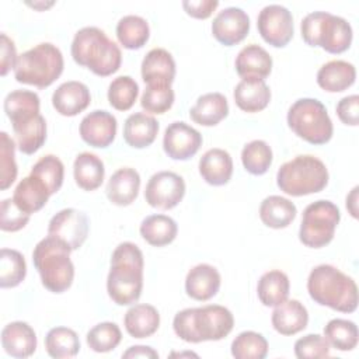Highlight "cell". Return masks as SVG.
<instances>
[{"mask_svg":"<svg viewBox=\"0 0 359 359\" xmlns=\"http://www.w3.org/2000/svg\"><path fill=\"white\" fill-rule=\"evenodd\" d=\"M257 27L262 39L275 48L286 46L293 36L292 13L280 4L265 6L258 14Z\"/></svg>","mask_w":359,"mask_h":359,"instance_id":"obj_11","label":"cell"},{"mask_svg":"<svg viewBox=\"0 0 359 359\" xmlns=\"http://www.w3.org/2000/svg\"><path fill=\"white\" fill-rule=\"evenodd\" d=\"M143 254L129 241L121 243L112 252L107 278V292L114 303L129 306L139 300L143 287Z\"/></svg>","mask_w":359,"mask_h":359,"instance_id":"obj_1","label":"cell"},{"mask_svg":"<svg viewBox=\"0 0 359 359\" xmlns=\"http://www.w3.org/2000/svg\"><path fill=\"white\" fill-rule=\"evenodd\" d=\"M0 38H1V43H0L1 69H0V73H1V76H6L10 69H14L18 56H17V52H15L14 42L6 34H1Z\"/></svg>","mask_w":359,"mask_h":359,"instance_id":"obj_52","label":"cell"},{"mask_svg":"<svg viewBox=\"0 0 359 359\" xmlns=\"http://www.w3.org/2000/svg\"><path fill=\"white\" fill-rule=\"evenodd\" d=\"M234 65L240 77L264 80L272 70V57L262 46L251 43L238 52Z\"/></svg>","mask_w":359,"mask_h":359,"instance_id":"obj_22","label":"cell"},{"mask_svg":"<svg viewBox=\"0 0 359 359\" xmlns=\"http://www.w3.org/2000/svg\"><path fill=\"white\" fill-rule=\"evenodd\" d=\"M296 213L294 203L279 195L266 196L259 206V217L271 229L287 227L294 220Z\"/></svg>","mask_w":359,"mask_h":359,"instance_id":"obj_32","label":"cell"},{"mask_svg":"<svg viewBox=\"0 0 359 359\" xmlns=\"http://www.w3.org/2000/svg\"><path fill=\"white\" fill-rule=\"evenodd\" d=\"M202 146V135L185 122H172L165 128L163 149L172 160H188Z\"/></svg>","mask_w":359,"mask_h":359,"instance_id":"obj_14","label":"cell"},{"mask_svg":"<svg viewBox=\"0 0 359 359\" xmlns=\"http://www.w3.org/2000/svg\"><path fill=\"white\" fill-rule=\"evenodd\" d=\"M201 177L213 187L224 185L233 174L231 156L223 149H210L199 160Z\"/></svg>","mask_w":359,"mask_h":359,"instance_id":"obj_25","label":"cell"},{"mask_svg":"<svg viewBox=\"0 0 359 359\" xmlns=\"http://www.w3.org/2000/svg\"><path fill=\"white\" fill-rule=\"evenodd\" d=\"M337 115L342 123L356 126L359 123V97L346 95L337 104Z\"/></svg>","mask_w":359,"mask_h":359,"instance_id":"obj_50","label":"cell"},{"mask_svg":"<svg viewBox=\"0 0 359 359\" xmlns=\"http://www.w3.org/2000/svg\"><path fill=\"white\" fill-rule=\"evenodd\" d=\"M302 38L310 46H320L328 53H342L352 42L351 24L327 11L307 14L300 25Z\"/></svg>","mask_w":359,"mask_h":359,"instance_id":"obj_8","label":"cell"},{"mask_svg":"<svg viewBox=\"0 0 359 359\" xmlns=\"http://www.w3.org/2000/svg\"><path fill=\"white\" fill-rule=\"evenodd\" d=\"M289 128L311 144H324L332 137V121L324 104L316 98H300L287 111Z\"/></svg>","mask_w":359,"mask_h":359,"instance_id":"obj_9","label":"cell"},{"mask_svg":"<svg viewBox=\"0 0 359 359\" xmlns=\"http://www.w3.org/2000/svg\"><path fill=\"white\" fill-rule=\"evenodd\" d=\"M236 359H264L268 355V341L255 331L240 332L231 342Z\"/></svg>","mask_w":359,"mask_h":359,"instance_id":"obj_43","label":"cell"},{"mask_svg":"<svg viewBox=\"0 0 359 359\" xmlns=\"http://www.w3.org/2000/svg\"><path fill=\"white\" fill-rule=\"evenodd\" d=\"M4 112L11 123L39 115V97L29 90H14L4 98Z\"/></svg>","mask_w":359,"mask_h":359,"instance_id":"obj_36","label":"cell"},{"mask_svg":"<svg viewBox=\"0 0 359 359\" xmlns=\"http://www.w3.org/2000/svg\"><path fill=\"white\" fill-rule=\"evenodd\" d=\"M116 36L123 48L140 49L149 41L150 28L143 17L129 14L118 21Z\"/></svg>","mask_w":359,"mask_h":359,"instance_id":"obj_37","label":"cell"},{"mask_svg":"<svg viewBox=\"0 0 359 359\" xmlns=\"http://www.w3.org/2000/svg\"><path fill=\"white\" fill-rule=\"evenodd\" d=\"M49 196L50 194L46 185L36 177L28 175L17 184L13 199L22 212L31 215L41 210L46 205Z\"/></svg>","mask_w":359,"mask_h":359,"instance_id":"obj_30","label":"cell"},{"mask_svg":"<svg viewBox=\"0 0 359 359\" xmlns=\"http://www.w3.org/2000/svg\"><path fill=\"white\" fill-rule=\"evenodd\" d=\"M140 188V175L135 168L123 167L116 170L107 184V196L108 199L118 206L130 205Z\"/></svg>","mask_w":359,"mask_h":359,"instance_id":"obj_23","label":"cell"},{"mask_svg":"<svg viewBox=\"0 0 359 359\" xmlns=\"http://www.w3.org/2000/svg\"><path fill=\"white\" fill-rule=\"evenodd\" d=\"M276 184L287 195L303 196L323 191L328 184L325 164L310 154L297 156L280 165Z\"/></svg>","mask_w":359,"mask_h":359,"instance_id":"obj_7","label":"cell"},{"mask_svg":"<svg viewBox=\"0 0 359 359\" xmlns=\"http://www.w3.org/2000/svg\"><path fill=\"white\" fill-rule=\"evenodd\" d=\"M11 125L17 139V147L24 154H34L46 140V122L41 114Z\"/></svg>","mask_w":359,"mask_h":359,"instance_id":"obj_29","label":"cell"},{"mask_svg":"<svg viewBox=\"0 0 359 359\" xmlns=\"http://www.w3.org/2000/svg\"><path fill=\"white\" fill-rule=\"evenodd\" d=\"M341 213L331 201L320 199L306 206L299 230L300 241L310 248H321L331 243Z\"/></svg>","mask_w":359,"mask_h":359,"instance_id":"obj_10","label":"cell"},{"mask_svg":"<svg viewBox=\"0 0 359 359\" xmlns=\"http://www.w3.org/2000/svg\"><path fill=\"white\" fill-rule=\"evenodd\" d=\"M174 104V91L171 86H147L142 94L140 105L151 114H164Z\"/></svg>","mask_w":359,"mask_h":359,"instance_id":"obj_46","label":"cell"},{"mask_svg":"<svg viewBox=\"0 0 359 359\" xmlns=\"http://www.w3.org/2000/svg\"><path fill=\"white\" fill-rule=\"evenodd\" d=\"M45 348L52 358H73L80 351V339L72 328L55 327L45 337Z\"/></svg>","mask_w":359,"mask_h":359,"instance_id":"obj_38","label":"cell"},{"mask_svg":"<svg viewBox=\"0 0 359 359\" xmlns=\"http://www.w3.org/2000/svg\"><path fill=\"white\" fill-rule=\"evenodd\" d=\"M0 188L4 191L17 178V164H15V143L7 135V132L0 133Z\"/></svg>","mask_w":359,"mask_h":359,"instance_id":"obj_47","label":"cell"},{"mask_svg":"<svg viewBox=\"0 0 359 359\" xmlns=\"http://www.w3.org/2000/svg\"><path fill=\"white\" fill-rule=\"evenodd\" d=\"M116 118L104 109L87 114L80 122L81 139L93 147H108L116 135Z\"/></svg>","mask_w":359,"mask_h":359,"instance_id":"obj_16","label":"cell"},{"mask_svg":"<svg viewBox=\"0 0 359 359\" xmlns=\"http://www.w3.org/2000/svg\"><path fill=\"white\" fill-rule=\"evenodd\" d=\"M122 358H125V359H128V358H158V353L150 346L135 345V346H130L128 351H125L122 353Z\"/></svg>","mask_w":359,"mask_h":359,"instance_id":"obj_53","label":"cell"},{"mask_svg":"<svg viewBox=\"0 0 359 359\" xmlns=\"http://www.w3.org/2000/svg\"><path fill=\"white\" fill-rule=\"evenodd\" d=\"M310 297L332 310L353 313L358 307V287L355 280L338 268L321 264L311 269L307 279Z\"/></svg>","mask_w":359,"mask_h":359,"instance_id":"obj_3","label":"cell"},{"mask_svg":"<svg viewBox=\"0 0 359 359\" xmlns=\"http://www.w3.org/2000/svg\"><path fill=\"white\" fill-rule=\"evenodd\" d=\"M1 345L13 358H28L36 349L35 331L24 321H13L1 331Z\"/></svg>","mask_w":359,"mask_h":359,"instance_id":"obj_20","label":"cell"},{"mask_svg":"<svg viewBox=\"0 0 359 359\" xmlns=\"http://www.w3.org/2000/svg\"><path fill=\"white\" fill-rule=\"evenodd\" d=\"M122 339V332L115 323L104 321L94 325L87 332V345L94 352H109L115 349Z\"/></svg>","mask_w":359,"mask_h":359,"instance_id":"obj_45","label":"cell"},{"mask_svg":"<svg viewBox=\"0 0 359 359\" xmlns=\"http://www.w3.org/2000/svg\"><path fill=\"white\" fill-rule=\"evenodd\" d=\"M29 175H34L38 180H41L46 185L49 194L53 195L60 189L63 184L65 167L60 158H57L53 154H46L34 164Z\"/></svg>","mask_w":359,"mask_h":359,"instance_id":"obj_41","label":"cell"},{"mask_svg":"<svg viewBox=\"0 0 359 359\" xmlns=\"http://www.w3.org/2000/svg\"><path fill=\"white\" fill-rule=\"evenodd\" d=\"M355 66L346 60H330L317 72V84L328 93H339L355 83Z\"/></svg>","mask_w":359,"mask_h":359,"instance_id":"obj_26","label":"cell"},{"mask_svg":"<svg viewBox=\"0 0 359 359\" xmlns=\"http://www.w3.org/2000/svg\"><path fill=\"white\" fill-rule=\"evenodd\" d=\"M233 95L237 107L244 112H259L271 101V90L261 79H243Z\"/></svg>","mask_w":359,"mask_h":359,"instance_id":"obj_24","label":"cell"},{"mask_svg":"<svg viewBox=\"0 0 359 359\" xmlns=\"http://www.w3.org/2000/svg\"><path fill=\"white\" fill-rule=\"evenodd\" d=\"M250 31V18L238 7H227L217 13L212 22L213 36L223 45L231 46L241 42Z\"/></svg>","mask_w":359,"mask_h":359,"instance_id":"obj_15","label":"cell"},{"mask_svg":"<svg viewBox=\"0 0 359 359\" xmlns=\"http://www.w3.org/2000/svg\"><path fill=\"white\" fill-rule=\"evenodd\" d=\"M324 338L338 351H352L358 345V327L351 320L334 318L324 327Z\"/></svg>","mask_w":359,"mask_h":359,"instance_id":"obj_39","label":"cell"},{"mask_svg":"<svg viewBox=\"0 0 359 359\" xmlns=\"http://www.w3.org/2000/svg\"><path fill=\"white\" fill-rule=\"evenodd\" d=\"M76 184L84 191H94L101 187L105 175L102 160L94 153H80L73 164Z\"/></svg>","mask_w":359,"mask_h":359,"instance_id":"obj_33","label":"cell"},{"mask_svg":"<svg viewBox=\"0 0 359 359\" xmlns=\"http://www.w3.org/2000/svg\"><path fill=\"white\" fill-rule=\"evenodd\" d=\"M358 191L359 188L355 187L351 194L346 196V209L349 210V213L353 216V217H358Z\"/></svg>","mask_w":359,"mask_h":359,"instance_id":"obj_54","label":"cell"},{"mask_svg":"<svg viewBox=\"0 0 359 359\" xmlns=\"http://www.w3.org/2000/svg\"><path fill=\"white\" fill-rule=\"evenodd\" d=\"M48 236L62 240L72 251L79 250L88 236V217L74 208L62 209L50 219Z\"/></svg>","mask_w":359,"mask_h":359,"instance_id":"obj_13","label":"cell"},{"mask_svg":"<svg viewBox=\"0 0 359 359\" xmlns=\"http://www.w3.org/2000/svg\"><path fill=\"white\" fill-rule=\"evenodd\" d=\"M175 77V62L163 48L146 53L142 62V79L147 86H171Z\"/></svg>","mask_w":359,"mask_h":359,"instance_id":"obj_17","label":"cell"},{"mask_svg":"<svg viewBox=\"0 0 359 359\" xmlns=\"http://www.w3.org/2000/svg\"><path fill=\"white\" fill-rule=\"evenodd\" d=\"M185 195V182L181 175L172 171H158L153 174L146 185V202L163 210L175 208Z\"/></svg>","mask_w":359,"mask_h":359,"instance_id":"obj_12","label":"cell"},{"mask_svg":"<svg viewBox=\"0 0 359 359\" xmlns=\"http://www.w3.org/2000/svg\"><path fill=\"white\" fill-rule=\"evenodd\" d=\"M139 95V86L130 76L114 79L108 87V101L118 111H128Z\"/></svg>","mask_w":359,"mask_h":359,"instance_id":"obj_44","label":"cell"},{"mask_svg":"<svg viewBox=\"0 0 359 359\" xmlns=\"http://www.w3.org/2000/svg\"><path fill=\"white\" fill-rule=\"evenodd\" d=\"M220 273L209 264H198L185 278V292L189 297L206 302L216 296L220 289Z\"/></svg>","mask_w":359,"mask_h":359,"instance_id":"obj_19","label":"cell"},{"mask_svg":"<svg viewBox=\"0 0 359 359\" xmlns=\"http://www.w3.org/2000/svg\"><path fill=\"white\" fill-rule=\"evenodd\" d=\"M234 327V317L229 309L219 304L184 309L172 320L174 332L185 342L199 344L219 341Z\"/></svg>","mask_w":359,"mask_h":359,"instance_id":"obj_2","label":"cell"},{"mask_svg":"<svg viewBox=\"0 0 359 359\" xmlns=\"http://www.w3.org/2000/svg\"><path fill=\"white\" fill-rule=\"evenodd\" d=\"M29 220V215L22 212L13 198H7L1 202L0 209V229L3 231H18Z\"/></svg>","mask_w":359,"mask_h":359,"instance_id":"obj_49","label":"cell"},{"mask_svg":"<svg viewBox=\"0 0 359 359\" xmlns=\"http://www.w3.org/2000/svg\"><path fill=\"white\" fill-rule=\"evenodd\" d=\"M178 233L175 220L165 215H151L140 224L142 237L154 247H163L174 241Z\"/></svg>","mask_w":359,"mask_h":359,"instance_id":"obj_35","label":"cell"},{"mask_svg":"<svg viewBox=\"0 0 359 359\" xmlns=\"http://www.w3.org/2000/svg\"><path fill=\"white\" fill-rule=\"evenodd\" d=\"M244 168L252 175H262L272 164V150L264 140H252L241 150Z\"/></svg>","mask_w":359,"mask_h":359,"instance_id":"obj_42","label":"cell"},{"mask_svg":"<svg viewBox=\"0 0 359 359\" xmlns=\"http://www.w3.org/2000/svg\"><path fill=\"white\" fill-rule=\"evenodd\" d=\"M219 1L217 0H184L182 7L187 11L188 15L205 20L212 15V13L217 8Z\"/></svg>","mask_w":359,"mask_h":359,"instance_id":"obj_51","label":"cell"},{"mask_svg":"<svg viewBox=\"0 0 359 359\" xmlns=\"http://www.w3.org/2000/svg\"><path fill=\"white\" fill-rule=\"evenodd\" d=\"M294 355L299 359L304 358H328L330 344L327 339L318 334H309L299 338L294 342Z\"/></svg>","mask_w":359,"mask_h":359,"instance_id":"obj_48","label":"cell"},{"mask_svg":"<svg viewBox=\"0 0 359 359\" xmlns=\"http://www.w3.org/2000/svg\"><path fill=\"white\" fill-rule=\"evenodd\" d=\"M229 114V104L223 94L208 93L201 95L189 109L191 119L202 126H215Z\"/></svg>","mask_w":359,"mask_h":359,"instance_id":"obj_28","label":"cell"},{"mask_svg":"<svg viewBox=\"0 0 359 359\" xmlns=\"http://www.w3.org/2000/svg\"><path fill=\"white\" fill-rule=\"evenodd\" d=\"M72 248L62 240L48 236L34 248L32 261L42 285L53 293L67 290L74 278V265L70 259Z\"/></svg>","mask_w":359,"mask_h":359,"instance_id":"obj_5","label":"cell"},{"mask_svg":"<svg viewBox=\"0 0 359 359\" xmlns=\"http://www.w3.org/2000/svg\"><path fill=\"white\" fill-rule=\"evenodd\" d=\"M289 278L285 272L273 269L265 272L257 286L258 299L261 303L266 307H275L280 303H283L289 296Z\"/></svg>","mask_w":359,"mask_h":359,"instance_id":"obj_34","label":"cell"},{"mask_svg":"<svg viewBox=\"0 0 359 359\" xmlns=\"http://www.w3.org/2000/svg\"><path fill=\"white\" fill-rule=\"evenodd\" d=\"M29 6H32L34 8H46V7H50L53 3H49V4H39V3H28Z\"/></svg>","mask_w":359,"mask_h":359,"instance_id":"obj_55","label":"cell"},{"mask_svg":"<svg viewBox=\"0 0 359 359\" xmlns=\"http://www.w3.org/2000/svg\"><path fill=\"white\" fill-rule=\"evenodd\" d=\"M123 324L130 337L147 338L158 330L160 314L151 304H135L125 313Z\"/></svg>","mask_w":359,"mask_h":359,"instance_id":"obj_31","label":"cell"},{"mask_svg":"<svg viewBox=\"0 0 359 359\" xmlns=\"http://www.w3.org/2000/svg\"><path fill=\"white\" fill-rule=\"evenodd\" d=\"M271 321L275 331L280 335H294L307 327L309 313L299 300L286 299L275 306Z\"/></svg>","mask_w":359,"mask_h":359,"instance_id":"obj_21","label":"cell"},{"mask_svg":"<svg viewBox=\"0 0 359 359\" xmlns=\"http://www.w3.org/2000/svg\"><path fill=\"white\" fill-rule=\"evenodd\" d=\"M158 132V122L144 112H135L129 115L123 125V139L135 149L150 146Z\"/></svg>","mask_w":359,"mask_h":359,"instance_id":"obj_27","label":"cell"},{"mask_svg":"<svg viewBox=\"0 0 359 359\" xmlns=\"http://www.w3.org/2000/svg\"><path fill=\"white\" fill-rule=\"evenodd\" d=\"M70 50L77 65L88 67L101 77L115 73L122 62L119 46L97 27L79 29L74 34Z\"/></svg>","mask_w":359,"mask_h":359,"instance_id":"obj_4","label":"cell"},{"mask_svg":"<svg viewBox=\"0 0 359 359\" xmlns=\"http://www.w3.org/2000/svg\"><path fill=\"white\" fill-rule=\"evenodd\" d=\"M27 275V264L22 254L17 250L1 248L0 251V286L15 287Z\"/></svg>","mask_w":359,"mask_h":359,"instance_id":"obj_40","label":"cell"},{"mask_svg":"<svg viewBox=\"0 0 359 359\" xmlns=\"http://www.w3.org/2000/svg\"><path fill=\"white\" fill-rule=\"evenodd\" d=\"M91 101L88 87L81 81H66L52 95V105L63 116H74L83 112Z\"/></svg>","mask_w":359,"mask_h":359,"instance_id":"obj_18","label":"cell"},{"mask_svg":"<svg viewBox=\"0 0 359 359\" xmlns=\"http://www.w3.org/2000/svg\"><path fill=\"white\" fill-rule=\"evenodd\" d=\"M63 66L60 49L53 43L43 42L18 55L14 66V77L18 83L45 88L59 79Z\"/></svg>","mask_w":359,"mask_h":359,"instance_id":"obj_6","label":"cell"}]
</instances>
